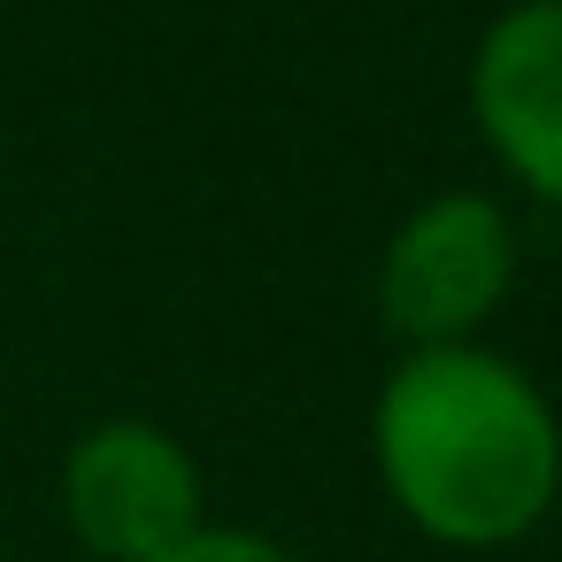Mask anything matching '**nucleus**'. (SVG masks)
I'll return each instance as SVG.
<instances>
[{
  "mask_svg": "<svg viewBox=\"0 0 562 562\" xmlns=\"http://www.w3.org/2000/svg\"><path fill=\"white\" fill-rule=\"evenodd\" d=\"M370 462L424 539L493 554L531 539L562 501V416L485 339L408 347L370 401Z\"/></svg>",
  "mask_w": 562,
  "mask_h": 562,
  "instance_id": "f257e3e1",
  "label": "nucleus"
},
{
  "mask_svg": "<svg viewBox=\"0 0 562 562\" xmlns=\"http://www.w3.org/2000/svg\"><path fill=\"white\" fill-rule=\"evenodd\" d=\"M470 124L531 201L562 209V0H516L477 32Z\"/></svg>",
  "mask_w": 562,
  "mask_h": 562,
  "instance_id": "20e7f679",
  "label": "nucleus"
},
{
  "mask_svg": "<svg viewBox=\"0 0 562 562\" xmlns=\"http://www.w3.org/2000/svg\"><path fill=\"white\" fill-rule=\"evenodd\" d=\"M63 516L101 562H155L209 524V477L193 447L155 416H109L63 454Z\"/></svg>",
  "mask_w": 562,
  "mask_h": 562,
  "instance_id": "7ed1b4c3",
  "label": "nucleus"
},
{
  "mask_svg": "<svg viewBox=\"0 0 562 562\" xmlns=\"http://www.w3.org/2000/svg\"><path fill=\"white\" fill-rule=\"evenodd\" d=\"M516 216L493 193H431L416 201L378 255V324L401 347L477 339L516 293Z\"/></svg>",
  "mask_w": 562,
  "mask_h": 562,
  "instance_id": "f03ea898",
  "label": "nucleus"
},
{
  "mask_svg": "<svg viewBox=\"0 0 562 562\" xmlns=\"http://www.w3.org/2000/svg\"><path fill=\"white\" fill-rule=\"evenodd\" d=\"M155 562H293L270 531H247V524H201L193 539H178L170 554Z\"/></svg>",
  "mask_w": 562,
  "mask_h": 562,
  "instance_id": "39448f33",
  "label": "nucleus"
}]
</instances>
